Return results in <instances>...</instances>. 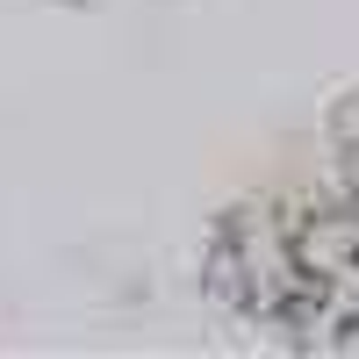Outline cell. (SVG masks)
<instances>
[{
  "mask_svg": "<svg viewBox=\"0 0 359 359\" xmlns=\"http://www.w3.org/2000/svg\"><path fill=\"white\" fill-rule=\"evenodd\" d=\"M201 294L287 352L359 345V194L316 180L223 201L201 230Z\"/></svg>",
  "mask_w": 359,
  "mask_h": 359,
  "instance_id": "obj_1",
  "label": "cell"
},
{
  "mask_svg": "<svg viewBox=\"0 0 359 359\" xmlns=\"http://www.w3.org/2000/svg\"><path fill=\"white\" fill-rule=\"evenodd\" d=\"M316 144H323V180L345 194H359V79L338 86L323 101V123H316Z\"/></svg>",
  "mask_w": 359,
  "mask_h": 359,
  "instance_id": "obj_2",
  "label": "cell"
}]
</instances>
